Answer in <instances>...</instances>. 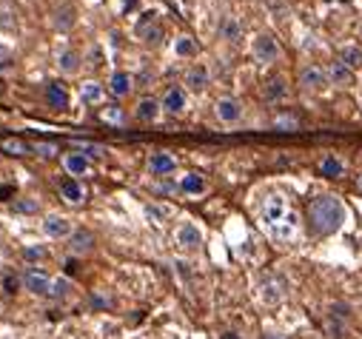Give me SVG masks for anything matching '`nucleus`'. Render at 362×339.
<instances>
[{"label": "nucleus", "instance_id": "37", "mask_svg": "<svg viewBox=\"0 0 362 339\" xmlns=\"http://www.w3.org/2000/svg\"><path fill=\"white\" fill-rule=\"evenodd\" d=\"M137 32L143 35V40H146V43H160V37H163V29H160L157 23H154L151 29H137Z\"/></svg>", "mask_w": 362, "mask_h": 339}, {"label": "nucleus", "instance_id": "20", "mask_svg": "<svg viewBox=\"0 0 362 339\" xmlns=\"http://www.w3.org/2000/svg\"><path fill=\"white\" fill-rule=\"evenodd\" d=\"M160 114H163L160 97H140L137 106H134V117H137L140 123H157Z\"/></svg>", "mask_w": 362, "mask_h": 339}, {"label": "nucleus", "instance_id": "32", "mask_svg": "<svg viewBox=\"0 0 362 339\" xmlns=\"http://www.w3.org/2000/svg\"><path fill=\"white\" fill-rule=\"evenodd\" d=\"M100 120L109 123V126H123V123H126V112H123L120 106H106V109L100 112Z\"/></svg>", "mask_w": 362, "mask_h": 339}, {"label": "nucleus", "instance_id": "24", "mask_svg": "<svg viewBox=\"0 0 362 339\" xmlns=\"http://www.w3.org/2000/svg\"><path fill=\"white\" fill-rule=\"evenodd\" d=\"M320 174H322V177H331V180L342 177V174H345V160H339L337 154H325V157L320 160Z\"/></svg>", "mask_w": 362, "mask_h": 339}, {"label": "nucleus", "instance_id": "31", "mask_svg": "<svg viewBox=\"0 0 362 339\" xmlns=\"http://www.w3.org/2000/svg\"><path fill=\"white\" fill-rule=\"evenodd\" d=\"M32 154H37L40 160H54V157L60 154V148H57V143L37 140V143H32Z\"/></svg>", "mask_w": 362, "mask_h": 339}, {"label": "nucleus", "instance_id": "25", "mask_svg": "<svg viewBox=\"0 0 362 339\" xmlns=\"http://www.w3.org/2000/svg\"><path fill=\"white\" fill-rule=\"evenodd\" d=\"M69 242H71L69 248H71L74 257H83V254H88V251L95 248V234L92 231H74V237Z\"/></svg>", "mask_w": 362, "mask_h": 339}, {"label": "nucleus", "instance_id": "2", "mask_svg": "<svg viewBox=\"0 0 362 339\" xmlns=\"http://www.w3.org/2000/svg\"><path fill=\"white\" fill-rule=\"evenodd\" d=\"M345 206L331 194H320L308 203V222L317 234H337L345 225Z\"/></svg>", "mask_w": 362, "mask_h": 339}, {"label": "nucleus", "instance_id": "23", "mask_svg": "<svg viewBox=\"0 0 362 339\" xmlns=\"http://www.w3.org/2000/svg\"><path fill=\"white\" fill-rule=\"evenodd\" d=\"M262 97L268 103H277V100H286L288 97V83L283 77H271L265 86H262Z\"/></svg>", "mask_w": 362, "mask_h": 339}, {"label": "nucleus", "instance_id": "40", "mask_svg": "<svg viewBox=\"0 0 362 339\" xmlns=\"http://www.w3.org/2000/svg\"><path fill=\"white\" fill-rule=\"evenodd\" d=\"M223 339H237V333H226V336H223Z\"/></svg>", "mask_w": 362, "mask_h": 339}, {"label": "nucleus", "instance_id": "22", "mask_svg": "<svg viewBox=\"0 0 362 339\" xmlns=\"http://www.w3.org/2000/svg\"><path fill=\"white\" fill-rule=\"evenodd\" d=\"M106 86L103 83H98V80H83V86H80V100L86 103V106H100L103 103V97H106Z\"/></svg>", "mask_w": 362, "mask_h": 339}, {"label": "nucleus", "instance_id": "21", "mask_svg": "<svg viewBox=\"0 0 362 339\" xmlns=\"http://www.w3.org/2000/svg\"><path fill=\"white\" fill-rule=\"evenodd\" d=\"M217 37L226 40V43H240V40H243V23H240V18H234V15L220 18Z\"/></svg>", "mask_w": 362, "mask_h": 339}, {"label": "nucleus", "instance_id": "3", "mask_svg": "<svg viewBox=\"0 0 362 339\" xmlns=\"http://www.w3.org/2000/svg\"><path fill=\"white\" fill-rule=\"evenodd\" d=\"M40 231H43V237H46V239L60 242V239H71V237H74V231H77V225H74V220H71L69 214L46 211V214H43V220H40Z\"/></svg>", "mask_w": 362, "mask_h": 339}, {"label": "nucleus", "instance_id": "11", "mask_svg": "<svg viewBox=\"0 0 362 339\" xmlns=\"http://www.w3.org/2000/svg\"><path fill=\"white\" fill-rule=\"evenodd\" d=\"M60 162H63V172H66L69 177H74V180H77V177H86V174H92V160H88L86 154H80V151H74V148L66 151Z\"/></svg>", "mask_w": 362, "mask_h": 339}, {"label": "nucleus", "instance_id": "18", "mask_svg": "<svg viewBox=\"0 0 362 339\" xmlns=\"http://www.w3.org/2000/svg\"><path fill=\"white\" fill-rule=\"evenodd\" d=\"M328 80H331V86H339V89H348L356 83V71L351 66H345L342 60H334L328 66Z\"/></svg>", "mask_w": 362, "mask_h": 339}, {"label": "nucleus", "instance_id": "7", "mask_svg": "<svg viewBox=\"0 0 362 339\" xmlns=\"http://www.w3.org/2000/svg\"><path fill=\"white\" fill-rule=\"evenodd\" d=\"M243 114H245V109H243V103L237 100V97H220L217 103H214V117L223 123V126H237L240 120H243Z\"/></svg>", "mask_w": 362, "mask_h": 339}, {"label": "nucleus", "instance_id": "19", "mask_svg": "<svg viewBox=\"0 0 362 339\" xmlns=\"http://www.w3.org/2000/svg\"><path fill=\"white\" fill-rule=\"evenodd\" d=\"M57 191H60V200L69 203V206H83V203H86V189H83V183L74 180V177H66V180L57 186Z\"/></svg>", "mask_w": 362, "mask_h": 339}, {"label": "nucleus", "instance_id": "16", "mask_svg": "<svg viewBox=\"0 0 362 339\" xmlns=\"http://www.w3.org/2000/svg\"><path fill=\"white\" fill-rule=\"evenodd\" d=\"M177 191L186 194V197H203V194L209 191V183H206V177H203L200 172H189V174L180 177Z\"/></svg>", "mask_w": 362, "mask_h": 339}, {"label": "nucleus", "instance_id": "14", "mask_svg": "<svg viewBox=\"0 0 362 339\" xmlns=\"http://www.w3.org/2000/svg\"><path fill=\"white\" fill-rule=\"evenodd\" d=\"M43 100L52 112H66L69 109V89L63 86L60 80L54 83H46V89H43Z\"/></svg>", "mask_w": 362, "mask_h": 339}, {"label": "nucleus", "instance_id": "12", "mask_svg": "<svg viewBox=\"0 0 362 339\" xmlns=\"http://www.w3.org/2000/svg\"><path fill=\"white\" fill-rule=\"evenodd\" d=\"M146 165H148V174H154V177H168V174L177 172V157H174L171 151H151Z\"/></svg>", "mask_w": 362, "mask_h": 339}, {"label": "nucleus", "instance_id": "6", "mask_svg": "<svg viewBox=\"0 0 362 339\" xmlns=\"http://www.w3.org/2000/svg\"><path fill=\"white\" fill-rule=\"evenodd\" d=\"M174 242L177 248H183V251H197L203 245V228L197 222H180L177 231H174Z\"/></svg>", "mask_w": 362, "mask_h": 339}, {"label": "nucleus", "instance_id": "1", "mask_svg": "<svg viewBox=\"0 0 362 339\" xmlns=\"http://www.w3.org/2000/svg\"><path fill=\"white\" fill-rule=\"evenodd\" d=\"M259 222L277 242H291L300 234V217L288 208V200L280 194H271L259 206Z\"/></svg>", "mask_w": 362, "mask_h": 339}, {"label": "nucleus", "instance_id": "17", "mask_svg": "<svg viewBox=\"0 0 362 339\" xmlns=\"http://www.w3.org/2000/svg\"><path fill=\"white\" fill-rule=\"evenodd\" d=\"M52 26L57 29V32H71L74 26H77V9H74V4H60L54 12H52Z\"/></svg>", "mask_w": 362, "mask_h": 339}, {"label": "nucleus", "instance_id": "38", "mask_svg": "<svg viewBox=\"0 0 362 339\" xmlns=\"http://www.w3.org/2000/svg\"><path fill=\"white\" fill-rule=\"evenodd\" d=\"M4 285H6V291H9V294H15L18 288H23V282H21V280H12V277H6V280H4Z\"/></svg>", "mask_w": 362, "mask_h": 339}, {"label": "nucleus", "instance_id": "34", "mask_svg": "<svg viewBox=\"0 0 362 339\" xmlns=\"http://www.w3.org/2000/svg\"><path fill=\"white\" fill-rule=\"evenodd\" d=\"M4 151L15 154V157H26V154H32V145L18 140V137H9V140H4Z\"/></svg>", "mask_w": 362, "mask_h": 339}, {"label": "nucleus", "instance_id": "8", "mask_svg": "<svg viewBox=\"0 0 362 339\" xmlns=\"http://www.w3.org/2000/svg\"><path fill=\"white\" fill-rule=\"evenodd\" d=\"M297 80H300V86H303V89H308V92H320V89H325V86H331V80H328V69L314 66V63L303 66V69H300V74H297Z\"/></svg>", "mask_w": 362, "mask_h": 339}, {"label": "nucleus", "instance_id": "27", "mask_svg": "<svg viewBox=\"0 0 362 339\" xmlns=\"http://www.w3.org/2000/svg\"><path fill=\"white\" fill-rule=\"evenodd\" d=\"M339 60L356 71V69H362V49H359V46H354V43H348V46H342V49H339Z\"/></svg>", "mask_w": 362, "mask_h": 339}, {"label": "nucleus", "instance_id": "28", "mask_svg": "<svg viewBox=\"0 0 362 339\" xmlns=\"http://www.w3.org/2000/svg\"><path fill=\"white\" fill-rule=\"evenodd\" d=\"M143 214L148 217V222H154V225H165V220L171 217V208H165V206H157V203H146Z\"/></svg>", "mask_w": 362, "mask_h": 339}, {"label": "nucleus", "instance_id": "9", "mask_svg": "<svg viewBox=\"0 0 362 339\" xmlns=\"http://www.w3.org/2000/svg\"><path fill=\"white\" fill-rule=\"evenodd\" d=\"M160 106H163V112H168V114H183V112L189 109V89H183V86H168V89L163 92V97H160Z\"/></svg>", "mask_w": 362, "mask_h": 339}, {"label": "nucleus", "instance_id": "13", "mask_svg": "<svg viewBox=\"0 0 362 339\" xmlns=\"http://www.w3.org/2000/svg\"><path fill=\"white\" fill-rule=\"evenodd\" d=\"M134 74H129V71H112V77H109V83H106V89H109V95L112 97H117V100H123V97H129L132 92H134Z\"/></svg>", "mask_w": 362, "mask_h": 339}, {"label": "nucleus", "instance_id": "29", "mask_svg": "<svg viewBox=\"0 0 362 339\" xmlns=\"http://www.w3.org/2000/svg\"><path fill=\"white\" fill-rule=\"evenodd\" d=\"M174 54H177V57H194V54H197V43H194V37L180 35V37L174 40Z\"/></svg>", "mask_w": 362, "mask_h": 339}, {"label": "nucleus", "instance_id": "35", "mask_svg": "<svg viewBox=\"0 0 362 339\" xmlns=\"http://www.w3.org/2000/svg\"><path fill=\"white\" fill-rule=\"evenodd\" d=\"M15 214H37L40 211V203L35 200V197H21V200H15Z\"/></svg>", "mask_w": 362, "mask_h": 339}, {"label": "nucleus", "instance_id": "5", "mask_svg": "<svg viewBox=\"0 0 362 339\" xmlns=\"http://www.w3.org/2000/svg\"><path fill=\"white\" fill-rule=\"evenodd\" d=\"M21 282H23V291H29L32 297H52V282L54 277H49L43 268L37 266H29L23 274H21Z\"/></svg>", "mask_w": 362, "mask_h": 339}, {"label": "nucleus", "instance_id": "36", "mask_svg": "<svg viewBox=\"0 0 362 339\" xmlns=\"http://www.w3.org/2000/svg\"><path fill=\"white\" fill-rule=\"evenodd\" d=\"M69 291H71V280H69V277H54V282H52V297H54V299H63V297H69Z\"/></svg>", "mask_w": 362, "mask_h": 339}, {"label": "nucleus", "instance_id": "4", "mask_svg": "<svg viewBox=\"0 0 362 339\" xmlns=\"http://www.w3.org/2000/svg\"><path fill=\"white\" fill-rule=\"evenodd\" d=\"M251 57H254L259 66H274V63L283 57V49H280V43H277L274 35L259 32V35H254V40H251Z\"/></svg>", "mask_w": 362, "mask_h": 339}, {"label": "nucleus", "instance_id": "30", "mask_svg": "<svg viewBox=\"0 0 362 339\" xmlns=\"http://www.w3.org/2000/svg\"><path fill=\"white\" fill-rule=\"evenodd\" d=\"M280 299H283V285L274 282V280H268V282L262 285V302H265V305H277Z\"/></svg>", "mask_w": 362, "mask_h": 339}, {"label": "nucleus", "instance_id": "41", "mask_svg": "<svg viewBox=\"0 0 362 339\" xmlns=\"http://www.w3.org/2000/svg\"><path fill=\"white\" fill-rule=\"evenodd\" d=\"M359 191H362V177H359Z\"/></svg>", "mask_w": 362, "mask_h": 339}, {"label": "nucleus", "instance_id": "26", "mask_svg": "<svg viewBox=\"0 0 362 339\" xmlns=\"http://www.w3.org/2000/svg\"><path fill=\"white\" fill-rule=\"evenodd\" d=\"M71 148L74 151H80V154H86L88 160H103L109 151H106V145H100V143H92V140H71Z\"/></svg>", "mask_w": 362, "mask_h": 339}, {"label": "nucleus", "instance_id": "15", "mask_svg": "<svg viewBox=\"0 0 362 339\" xmlns=\"http://www.w3.org/2000/svg\"><path fill=\"white\" fill-rule=\"evenodd\" d=\"M183 86H186L189 92H206V89L211 86V71H209V66H203V63L189 66V71H186V83H183Z\"/></svg>", "mask_w": 362, "mask_h": 339}, {"label": "nucleus", "instance_id": "10", "mask_svg": "<svg viewBox=\"0 0 362 339\" xmlns=\"http://www.w3.org/2000/svg\"><path fill=\"white\" fill-rule=\"evenodd\" d=\"M54 69H57L63 77H74V74H80V69H83V54H80L77 49L66 46V49L57 52V57H54Z\"/></svg>", "mask_w": 362, "mask_h": 339}, {"label": "nucleus", "instance_id": "33", "mask_svg": "<svg viewBox=\"0 0 362 339\" xmlns=\"http://www.w3.org/2000/svg\"><path fill=\"white\" fill-rule=\"evenodd\" d=\"M46 257H49L46 245H26V248H23V260H26L29 266H35V263H43Z\"/></svg>", "mask_w": 362, "mask_h": 339}, {"label": "nucleus", "instance_id": "39", "mask_svg": "<svg viewBox=\"0 0 362 339\" xmlns=\"http://www.w3.org/2000/svg\"><path fill=\"white\" fill-rule=\"evenodd\" d=\"M6 89H9V86H6V80H4V74H0V100H4V95H6Z\"/></svg>", "mask_w": 362, "mask_h": 339}]
</instances>
